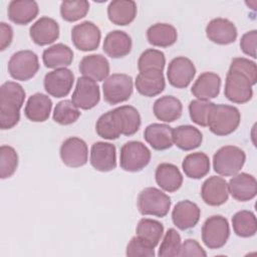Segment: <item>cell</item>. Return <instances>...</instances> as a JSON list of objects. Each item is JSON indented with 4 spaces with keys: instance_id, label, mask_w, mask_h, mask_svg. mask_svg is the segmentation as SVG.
<instances>
[{
    "instance_id": "obj_29",
    "label": "cell",
    "mask_w": 257,
    "mask_h": 257,
    "mask_svg": "<svg viewBox=\"0 0 257 257\" xmlns=\"http://www.w3.org/2000/svg\"><path fill=\"white\" fill-rule=\"evenodd\" d=\"M107 16L115 25L131 24L137 16V4L132 0H114L107 6Z\"/></svg>"
},
{
    "instance_id": "obj_13",
    "label": "cell",
    "mask_w": 257,
    "mask_h": 257,
    "mask_svg": "<svg viewBox=\"0 0 257 257\" xmlns=\"http://www.w3.org/2000/svg\"><path fill=\"white\" fill-rule=\"evenodd\" d=\"M196 74V67L191 59L178 56L171 60L167 70V77L171 85L177 88L187 87Z\"/></svg>"
},
{
    "instance_id": "obj_36",
    "label": "cell",
    "mask_w": 257,
    "mask_h": 257,
    "mask_svg": "<svg viewBox=\"0 0 257 257\" xmlns=\"http://www.w3.org/2000/svg\"><path fill=\"white\" fill-rule=\"evenodd\" d=\"M232 226L235 234L242 238H249L257 232L255 214L251 211L242 210L232 217Z\"/></svg>"
},
{
    "instance_id": "obj_22",
    "label": "cell",
    "mask_w": 257,
    "mask_h": 257,
    "mask_svg": "<svg viewBox=\"0 0 257 257\" xmlns=\"http://www.w3.org/2000/svg\"><path fill=\"white\" fill-rule=\"evenodd\" d=\"M137 90L145 96L153 97L160 94L166 87L163 71L147 70L140 72L135 80Z\"/></svg>"
},
{
    "instance_id": "obj_49",
    "label": "cell",
    "mask_w": 257,
    "mask_h": 257,
    "mask_svg": "<svg viewBox=\"0 0 257 257\" xmlns=\"http://www.w3.org/2000/svg\"><path fill=\"white\" fill-rule=\"evenodd\" d=\"M13 39V29L12 27L5 23H0V50H5L12 42Z\"/></svg>"
},
{
    "instance_id": "obj_15",
    "label": "cell",
    "mask_w": 257,
    "mask_h": 257,
    "mask_svg": "<svg viewBox=\"0 0 257 257\" xmlns=\"http://www.w3.org/2000/svg\"><path fill=\"white\" fill-rule=\"evenodd\" d=\"M90 165L99 172H110L116 167V150L114 145L96 142L90 149Z\"/></svg>"
},
{
    "instance_id": "obj_40",
    "label": "cell",
    "mask_w": 257,
    "mask_h": 257,
    "mask_svg": "<svg viewBox=\"0 0 257 257\" xmlns=\"http://www.w3.org/2000/svg\"><path fill=\"white\" fill-rule=\"evenodd\" d=\"M165 64L166 57L164 52L154 48L145 50L138 60V68L140 72L152 69L163 71L165 68Z\"/></svg>"
},
{
    "instance_id": "obj_21",
    "label": "cell",
    "mask_w": 257,
    "mask_h": 257,
    "mask_svg": "<svg viewBox=\"0 0 257 257\" xmlns=\"http://www.w3.org/2000/svg\"><path fill=\"white\" fill-rule=\"evenodd\" d=\"M201 210L198 205L192 201L184 200L177 203L172 212L174 225L180 230L194 228L200 220Z\"/></svg>"
},
{
    "instance_id": "obj_45",
    "label": "cell",
    "mask_w": 257,
    "mask_h": 257,
    "mask_svg": "<svg viewBox=\"0 0 257 257\" xmlns=\"http://www.w3.org/2000/svg\"><path fill=\"white\" fill-rule=\"evenodd\" d=\"M125 255L128 257H154L155 247L139 236L131 239L126 246Z\"/></svg>"
},
{
    "instance_id": "obj_39",
    "label": "cell",
    "mask_w": 257,
    "mask_h": 257,
    "mask_svg": "<svg viewBox=\"0 0 257 257\" xmlns=\"http://www.w3.org/2000/svg\"><path fill=\"white\" fill-rule=\"evenodd\" d=\"M89 10V2L85 0L63 1L60 4V15L67 22H75L85 17Z\"/></svg>"
},
{
    "instance_id": "obj_9",
    "label": "cell",
    "mask_w": 257,
    "mask_h": 257,
    "mask_svg": "<svg viewBox=\"0 0 257 257\" xmlns=\"http://www.w3.org/2000/svg\"><path fill=\"white\" fill-rule=\"evenodd\" d=\"M252 83L242 73L230 70L227 73L224 93L225 96L234 103L248 102L253 96Z\"/></svg>"
},
{
    "instance_id": "obj_7",
    "label": "cell",
    "mask_w": 257,
    "mask_h": 257,
    "mask_svg": "<svg viewBox=\"0 0 257 257\" xmlns=\"http://www.w3.org/2000/svg\"><path fill=\"white\" fill-rule=\"evenodd\" d=\"M230 236L228 220L221 215L209 217L202 227V241L209 249L222 248Z\"/></svg>"
},
{
    "instance_id": "obj_34",
    "label": "cell",
    "mask_w": 257,
    "mask_h": 257,
    "mask_svg": "<svg viewBox=\"0 0 257 257\" xmlns=\"http://www.w3.org/2000/svg\"><path fill=\"white\" fill-rule=\"evenodd\" d=\"M147 38L150 44L157 47H169L178 39L177 29L168 23H156L147 30Z\"/></svg>"
},
{
    "instance_id": "obj_25",
    "label": "cell",
    "mask_w": 257,
    "mask_h": 257,
    "mask_svg": "<svg viewBox=\"0 0 257 257\" xmlns=\"http://www.w3.org/2000/svg\"><path fill=\"white\" fill-rule=\"evenodd\" d=\"M132 46V38L127 33L121 30H113L105 36L102 49L111 58H121L131 52Z\"/></svg>"
},
{
    "instance_id": "obj_14",
    "label": "cell",
    "mask_w": 257,
    "mask_h": 257,
    "mask_svg": "<svg viewBox=\"0 0 257 257\" xmlns=\"http://www.w3.org/2000/svg\"><path fill=\"white\" fill-rule=\"evenodd\" d=\"M59 155L61 161L67 167L79 168L87 163L88 148L83 140L71 137L61 144Z\"/></svg>"
},
{
    "instance_id": "obj_43",
    "label": "cell",
    "mask_w": 257,
    "mask_h": 257,
    "mask_svg": "<svg viewBox=\"0 0 257 257\" xmlns=\"http://www.w3.org/2000/svg\"><path fill=\"white\" fill-rule=\"evenodd\" d=\"M181 236L176 229L170 228L164 236L161 243L158 255L160 257H175L179 256L181 249Z\"/></svg>"
},
{
    "instance_id": "obj_42",
    "label": "cell",
    "mask_w": 257,
    "mask_h": 257,
    "mask_svg": "<svg viewBox=\"0 0 257 257\" xmlns=\"http://www.w3.org/2000/svg\"><path fill=\"white\" fill-rule=\"evenodd\" d=\"M214 102L210 100L194 99L189 104V113L190 117L198 125L207 126L208 117L214 106Z\"/></svg>"
},
{
    "instance_id": "obj_20",
    "label": "cell",
    "mask_w": 257,
    "mask_h": 257,
    "mask_svg": "<svg viewBox=\"0 0 257 257\" xmlns=\"http://www.w3.org/2000/svg\"><path fill=\"white\" fill-rule=\"evenodd\" d=\"M29 36L39 46L51 44L59 37L58 23L50 17H40L30 27Z\"/></svg>"
},
{
    "instance_id": "obj_10",
    "label": "cell",
    "mask_w": 257,
    "mask_h": 257,
    "mask_svg": "<svg viewBox=\"0 0 257 257\" xmlns=\"http://www.w3.org/2000/svg\"><path fill=\"white\" fill-rule=\"evenodd\" d=\"M100 100V90L96 81L82 76L76 81L71 101L80 109H91Z\"/></svg>"
},
{
    "instance_id": "obj_1",
    "label": "cell",
    "mask_w": 257,
    "mask_h": 257,
    "mask_svg": "<svg viewBox=\"0 0 257 257\" xmlns=\"http://www.w3.org/2000/svg\"><path fill=\"white\" fill-rule=\"evenodd\" d=\"M25 99V90L17 82L6 81L0 87V127L10 130L20 119V108Z\"/></svg>"
},
{
    "instance_id": "obj_5",
    "label": "cell",
    "mask_w": 257,
    "mask_h": 257,
    "mask_svg": "<svg viewBox=\"0 0 257 257\" xmlns=\"http://www.w3.org/2000/svg\"><path fill=\"white\" fill-rule=\"evenodd\" d=\"M151 157V151L146 145L139 141H131L120 149L119 165L125 172H140L149 165Z\"/></svg>"
},
{
    "instance_id": "obj_16",
    "label": "cell",
    "mask_w": 257,
    "mask_h": 257,
    "mask_svg": "<svg viewBox=\"0 0 257 257\" xmlns=\"http://www.w3.org/2000/svg\"><path fill=\"white\" fill-rule=\"evenodd\" d=\"M201 197L209 206L223 205L229 198L228 183L225 179L218 176L208 178L202 185Z\"/></svg>"
},
{
    "instance_id": "obj_23",
    "label": "cell",
    "mask_w": 257,
    "mask_h": 257,
    "mask_svg": "<svg viewBox=\"0 0 257 257\" xmlns=\"http://www.w3.org/2000/svg\"><path fill=\"white\" fill-rule=\"evenodd\" d=\"M79 71L94 81H102L108 77L109 62L101 54L86 55L79 62Z\"/></svg>"
},
{
    "instance_id": "obj_12",
    "label": "cell",
    "mask_w": 257,
    "mask_h": 257,
    "mask_svg": "<svg viewBox=\"0 0 257 257\" xmlns=\"http://www.w3.org/2000/svg\"><path fill=\"white\" fill-rule=\"evenodd\" d=\"M74 74L66 67L57 68L45 74L43 85L45 91L56 98L66 96L73 85Z\"/></svg>"
},
{
    "instance_id": "obj_35",
    "label": "cell",
    "mask_w": 257,
    "mask_h": 257,
    "mask_svg": "<svg viewBox=\"0 0 257 257\" xmlns=\"http://www.w3.org/2000/svg\"><path fill=\"white\" fill-rule=\"evenodd\" d=\"M182 169L188 178L201 179L210 172L209 157L202 152L189 154L183 160Z\"/></svg>"
},
{
    "instance_id": "obj_24",
    "label": "cell",
    "mask_w": 257,
    "mask_h": 257,
    "mask_svg": "<svg viewBox=\"0 0 257 257\" xmlns=\"http://www.w3.org/2000/svg\"><path fill=\"white\" fill-rule=\"evenodd\" d=\"M221 88V77L215 73L206 71L201 73L191 88V92L197 99L209 100L218 96Z\"/></svg>"
},
{
    "instance_id": "obj_28",
    "label": "cell",
    "mask_w": 257,
    "mask_h": 257,
    "mask_svg": "<svg viewBox=\"0 0 257 257\" xmlns=\"http://www.w3.org/2000/svg\"><path fill=\"white\" fill-rule=\"evenodd\" d=\"M38 4L33 0H13L8 5V18L15 24L26 25L38 15Z\"/></svg>"
},
{
    "instance_id": "obj_31",
    "label": "cell",
    "mask_w": 257,
    "mask_h": 257,
    "mask_svg": "<svg viewBox=\"0 0 257 257\" xmlns=\"http://www.w3.org/2000/svg\"><path fill=\"white\" fill-rule=\"evenodd\" d=\"M153 111L158 119L173 122L182 115L183 105L179 98L173 95H164L155 101Z\"/></svg>"
},
{
    "instance_id": "obj_4",
    "label": "cell",
    "mask_w": 257,
    "mask_h": 257,
    "mask_svg": "<svg viewBox=\"0 0 257 257\" xmlns=\"http://www.w3.org/2000/svg\"><path fill=\"white\" fill-rule=\"evenodd\" d=\"M138 209L142 215L165 217L171 208V199L160 189L155 187L145 188L138 197Z\"/></svg>"
},
{
    "instance_id": "obj_26",
    "label": "cell",
    "mask_w": 257,
    "mask_h": 257,
    "mask_svg": "<svg viewBox=\"0 0 257 257\" xmlns=\"http://www.w3.org/2000/svg\"><path fill=\"white\" fill-rule=\"evenodd\" d=\"M174 128L165 123H152L145 128L144 138L146 142L157 151L170 149L173 142Z\"/></svg>"
},
{
    "instance_id": "obj_38",
    "label": "cell",
    "mask_w": 257,
    "mask_h": 257,
    "mask_svg": "<svg viewBox=\"0 0 257 257\" xmlns=\"http://www.w3.org/2000/svg\"><path fill=\"white\" fill-rule=\"evenodd\" d=\"M80 116V110L69 99L56 103L53 111V120L61 125H68L75 122Z\"/></svg>"
},
{
    "instance_id": "obj_19",
    "label": "cell",
    "mask_w": 257,
    "mask_h": 257,
    "mask_svg": "<svg viewBox=\"0 0 257 257\" xmlns=\"http://www.w3.org/2000/svg\"><path fill=\"white\" fill-rule=\"evenodd\" d=\"M229 194L239 202H247L255 198L257 194V182L255 177L247 173H237L229 183Z\"/></svg>"
},
{
    "instance_id": "obj_8",
    "label": "cell",
    "mask_w": 257,
    "mask_h": 257,
    "mask_svg": "<svg viewBox=\"0 0 257 257\" xmlns=\"http://www.w3.org/2000/svg\"><path fill=\"white\" fill-rule=\"evenodd\" d=\"M38 69V56L31 50L17 51L8 61V72L16 80H29L37 73Z\"/></svg>"
},
{
    "instance_id": "obj_32",
    "label": "cell",
    "mask_w": 257,
    "mask_h": 257,
    "mask_svg": "<svg viewBox=\"0 0 257 257\" xmlns=\"http://www.w3.org/2000/svg\"><path fill=\"white\" fill-rule=\"evenodd\" d=\"M42 60L47 68H64L72 63L73 51L69 46L57 43L43 51Z\"/></svg>"
},
{
    "instance_id": "obj_46",
    "label": "cell",
    "mask_w": 257,
    "mask_h": 257,
    "mask_svg": "<svg viewBox=\"0 0 257 257\" xmlns=\"http://www.w3.org/2000/svg\"><path fill=\"white\" fill-rule=\"evenodd\" d=\"M230 70L238 71L244 74L252 83L255 85L257 82V66L256 63L252 60H249L244 57H236L233 58L230 64Z\"/></svg>"
},
{
    "instance_id": "obj_41",
    "label": "cell",
    "mask_w": 257,
    "mask_h": 257,
    "mask_svg": "<svg viewBox=\"0 0 257 257\" xmlns=\"http://www.w3.org/2000/svg\"><path fill=\"white\" fill-rule=\"evenodd\" d=\"M18 155L16 151L10 147L3 145L0 148V178H10L17 170Z\"/></svg>"
},
{
    "instance_id": "obj_37",
    "label": "cell",
    "mask_w": 257,
    "mask_h": 257,
    "mask_svg": "<svg viewBox=\"0 0 257 257\" xmlns=\"http://www.w3.org/2000/svg\"><path fill=\"white\" fill-rule=\"evenodd\" d=\"M136 232L137 236L146 240L153 247H156L164 234V226L157 220L143 218L139 221Z\"/></svg>"
},
{
    "instance_id": "obj_48",
    "label": "cell",
    "mask_w": 257,
    "mask_h": 257,
    "mask_svg": "<svg viewBox=\"0 0 257 257\" xmlns=\"http://www.w3.org/2000/svg\"><path fill=\"white\" fill-rule=\"evenodd\" d=\"M179 256H207L206 251L201 247L198 241L194 239H186L181 245Z\"/></svg>"
},
{
    "instance_id": "obj_47",
    "label": "cell",
    "mask_w": 257,
    "mask_h": 257,
    "mask_svg": "<svg viewBox=\"0 0 257 257\" xmlns=\"http://www.w3.org/2000/svg\"><path fill=\"white\" fill-rule=\"evenodd\" d=\"M256 42H257V31L251 30L243 34L240 40L241 50L253 58H256Z\"/></svg>"
},
{
    "instance_id": "obj_6",
    "label": "cell",
    "mask_w": 257,
    "mask_h": 257,
    "mask_svg": "<svg viewBox=\"0 0 257 257\" xmlns=\"http://www.w3.org/2000/svg\"><path fill=\"white\" fill-rule=\"evenodd\" d=\"M133 90V78L124 73H113L102 83L103 98L109 104H117L127 100Z\"/></svg>"
},
{
    "instance_id": "obj_30",
    "label": "cell",
    "mask_w": 257,
    "mask_h": 257,
    "mask_svg": "<svg viewBox=\"0 0 257 257\" xmlns=\"http://www.w3.org/2000/svg\"><path fill=\"white\" fill-rule=\"evenodd\" d=\"M156 182L161 189L166 192L174 193L183 184V176L177 166L169 163L160 164L155 173Z\"/></svg>"
},
{
    "instance_id": "obj_11",
    "label": "cell",
    "mask_w": 257,
    "mask_h": 257,
    "mask_svg": "<svg viewBox=\"0 0 257 257\" xmlns=\"http://www.w3.org/2000/svg\"><path fill=\"white\" fill-rule=\"evenodd\" d=\"M101 33L99 28L91 21H83L73 26L71 40L73 45L80 51L95 50L100 43Z\"/></svg>"
},
{
    "instance_id": "obj_2",
    "label": "cell",
    "mask_w": 257,
    "mask_h": 257,
    "mask_svg": "<svg viewBox=\"0 0 257 257\" xmlns=\"http://www.w3.org/2000/svg\"><path fill=\"white\" fill-rule=\"evenodd\" d=\"M241 120V114L237 107L229 104H214L209 117V130L216 136H228L234 133Z\"/></svg>"
},
{
    "instance_id": "obj_17",
    "label": "cell",
    "mask_w": 257,
    "mask_h": 257,
    "mask_svg": "<svg viewBox=\"0 0 257 257\" xmlns=\"http://www.w3.org/2000/svg\"><path fill=\"white\" fill-rule=\"evenodd\" d=\"M110 111L115 126L120 135L133 136L139 131L142 120L136 107L132 105H121Z\"/></svg>"
},
{
    "instance_id": "obj_44",
    "label": "cell",
    "mask_w": 257,
    "mask_h": 257,
    "mask_svg": "<svg viewBox=\"0 0 257 257\" xmlns=\"http://www.w3.org/2000/svg\"><path fill=\"white\" fill-rule=\"evenodd\" d=\"M95 132L100 138L109 141L116 140L120 136L119 132L115 126L110 110L101 114L98 117L95 123Z\"/></svg>"
},
{
    "instance_id": "obj_27",
    "label": "cell",
    "mask_w": 257,
    "mask_h": 257,
    "mask_svg": "<svg viewBox=\"0 0 257 257\" xmlns=\"http://www.w3.org/2000/svg\"><path fill=\"white\" fill-rule=\"evenodd\" d=\"M52 108V101L48 95L37 92L31 95L25 105V116L33 122H43L48 119Z\"/></svg>"
},
{
    "instance_id": "obj_18",
    "label": "cell",
    "mask_w": 257,
    "mask_h": 257,
    "mask_svg": "<svg viewBox=\"0 0 257 257\" xmlns=\"http://www.w3.org/2000/svg\"><path fill=\"white\" fill-rule=\"evenodd\" d=\"M206 35L209 40L216 44L227 45L236 40L238 32L235 24L230 20L215 18L206 26Z\"/></svg>"
},
{
    "instance_id": "obj_3",
    "label": "cell",
    "mask_w": 257,
    "mask_h": 257,
    "mask_svg": "<svg viewBox=\"0 0 257 257\" xmlns=\"http://www.w3.org/2000/svg\"><path fill=\"white\" fill-rule=\"evenodd\" d=\"M245 161L246 155L242 149L236 146H225L214 154L213 168L218 175L230 177L240 172Z\"/></svg>"
},
{
    "instance_id": "obj_33",
    "label": "cell",
    "mask_w": 257,
    "mask_h": 257,
    "mask_svg": "<svg viewBox=\"0 0 257 257\" xmlns=\"http://www.w3.org/2000/svg\"><path fill=\"white\" fill-rule=\"evenodd\" d=\"M203 141V135L199 128L184 124L179 125L173 131L174 144L183 151H192L200 147Z\"/></svg>"
}]
</instances>
